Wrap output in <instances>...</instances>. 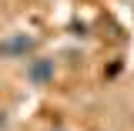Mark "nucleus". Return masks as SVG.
<instances>
[{"label":"nucleus","mask_w":134,"mask_h":131,"mask_svg":"<svg viewBox=\"0 0 134 131\" xmlns=\"http://www.w3.org/2000/svg\"><path fill=\"white\" fill-rule=\"evenodd\" d=\"M34 47H37V40L27 34H14V37L0 40V54H7V57H27Z\"/></svg>","instance_id":"f257e3e1"},{"label":"nucleus","mask_w":134,"mask_h":131,"mask_svg":"<svg viewBox=\"0 0 134 131\" xmlns=\"http://www.w3.org/2000/svg\"><path fill=\"white\" fill-rule=\"evenodd\" d=\"M27 77H30L34 84H47V81H54V61H47V57H37V61H30V67H27Z\"/></svg>","instance_id":"f03ea898"},{"label":"nucleus","mask_w":134,"mask_h":131,"mask_svg":"<svg viewBox=\"0 0 134 131\" xmlns=\"http://www.w3.org/2000/svg\"><path fill=\"white\" fill-rule=\"evenodd\" d=\"M3 124H7V111L0 108V128H3Z\"/></svg>","instance_id":"7ed1b4c3"}]
</instances>
